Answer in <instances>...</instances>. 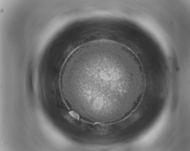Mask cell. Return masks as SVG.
<instances>
[{
	"label": "cell",
	"instance_id": "6da1fadb",
	"mask_svg": "<svg viewBox=\"0 0 190 151\" xmlns=\"http://www.w3.org/2000/svg\"><path fill=\"white\" fill-rule=\"evenodd\" d=\"M62 80L71 105L86 118L104 123L118 121L137 107L145 77L129 48L107 40L80 47L63 67Z\"/></svg>",
	"mask_w": 190,
	"mask_h": 151
},
{
	"label": "cell",
	"instance_id": "7a4b0ae2",
	"mask_svg": "<svg viewBox=\"0 0 190 151\" xmlns=\"http://www.w3.org/2000/svg\"><path fill=\"white\" fill-rule=\"evenodd\" d=\"M69 113L72 116L75 118H78L79 117V116L78 114H77V113L73 111H70Z\"/></svg>",
	"mask_w": 190,
	"mask_h": 151
}]
</instances>
